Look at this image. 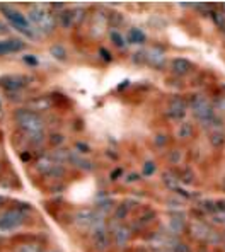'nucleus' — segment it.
Returning a JSON list of instances; mask_svg holds the SVG:
<instances>
[{
	"label": "nucleus",
	"instance_id": "obj_21",
	"mask_svg": "<svg viewBox=\"0 0 225 252\" xmlns=\"http://www.w3.org/2000/svg\"><path fill=\"white\" fill-rule=\"evenodd\" d=\"M57 22L62 26V28L68 29L73 26V17H72V10H64L57 16Z\"/></svg>",
	"mask_w": 225,
	"mask_h": 252
},
{
	"label": "nucleus",
	"instance_id": "obj_7",
	"mask_svg": "<svg viewBox=\"0 0 225 252\" xmlns=\"http://www.w3.org/2000/svg\"><path fill=\"white\" fill-rule=\"evenodd\" d=\"M36 170L43 176H62L64 174V167L60 165V162H57V158L53 157H41L36 164Z\"/></svg>",
	"mask_w": 225,
	"mask_h": 252
},
{
	"label": "nucleus",
	"instance_id": "obj_30",
	"mask_svg": "<svg viewBox=\"0 0 225 252\" xmlns=\"http://www.w3.org/2000/svg\"><path fill=\"white\" fill-rule=\"evenodd\" d=\"M169 162H171V164H179L181 162V152L172 150L171 154H169Z\"/></svg>",
	"mask_w": 225,
	"mask_h": 252
},
{
	"label": "nucleus",
	"instance_id": "obj_15",
	"mask_svg": "<svg viewBox=\"0 0 225 252\" xmlns=\"http://www.w3.org/2000/svg\"><path fill=\"white\" fill-rule=\"evenodd\" d=\"M51 107V99L46 97V95H38V97L31 99V101L28 102V109L34 111V113H41V111H46Z\"/></svg>",
	"mask_w": 225,
	"mask_h": 252
},
{
	"label": "nucleus",
	"instance_id": "obj_16",
	"mask_svg": "<svg viewBox=\"0 0 225 252\" xmlns=\"http://www.w3.org/2000/svg\"><path fill=\"white\" fill-rule=\"evenodd\" d=\"M190 233H191V237H193V239L203 240V239H206V235L210 233V228L206 227L203 221L194 220V221H191V223H190Z\"/></svg>",
	"mask_w": 225,
	"mask_h": 252
},
{
	"label": "nucleus",
	"instance_id": "obj_11",
	"mask_svg": "<svg viewBox=\"0 0 225 252\" xmlns=\"http://www.w3.org/2000/svg\"><path fill=\"white\" fill-rule=\"evenodd\" d=\"M147 63L154 68H164L165 66V51L161 46H154L147 50Z\"/></svg>",
	"mask_w": 225,
	"mask_h": 252
},
{
	"label": "nucleus",
	"instance_id": "obj_5",
	"mask_svg": "<svg viewBox=\"0 0 225 252\" xmlns=\"http://www.w3.org/2000/svg\"><path fill=\"white\" fill-rule=\"evenodd\" d=\"M191 109L196 120H200L201 123L208 121L210 118H213V106L210 104V101L201 94H194L191 97Z\"/></svg>",
	"mask_w": 225,
	"mask_h": 252
},
{
	"label": "nucleus",
	"instance_id": "obj_39",
	"mask_svg": "<svg viewBox=\"0 0 225 252\" xmlns=\"http://www.w3.org/2000/svg\"><path fill=\"white\" fill-rule=\"evenodd\" d=\"M217 107H219V109H222V111H225V95L217 101Z\"/></svg>",
	"mask_w": 225,
	"mask_h": 252
},
{
	"label": "nucleus",
	"instance_id": "obj_27",
	"mask_svg": "<svg viewBox=\"0 0 225 252\" xmlns=\"http://www.w3.org/2000/svg\"><path fill=\"white\" fill-rule=\"evenodd\" d=\"M111 39H113V43L116 44L118 48H125V39H123V36L120 34L118 31H111Z\"/></svg>",
	"mask_w": 225,
	"mask_h": 252
},
{
	"label": "nucleus",
	"instance_id": "obj_31",
	"mask_svg": "<svg viewBox=\"0 0 225 252\" xmlns=\"http://www.w3.org/2000/svg\"><path fill=\"white\" fill-rule=\"evenodd\" d=\"M51 53H53V57L60 58V60H64L65 58V50L62 46H53L51 48Z\"/></svg>",
	"mask_w": 225,
	"mask_h": 252
},
{
	"label": "nucleus",
	"instance_id": "obj_34",
	"mask_svg": "<svg viewBox=\"0 0 225 252\" xmlns=\"http://www.w3.org/2000/svg\"><path fill=\"white\" fill-rule=\"evenodd\" d=\"M108 21L111 22V24H114V28H116L118 24H121V22H123V17H121V16H120V14H118V12H113V16L109 17Z\"/></svg>",
	"mask_w": 225,
	"mask_h": 252
},
{
	"label": "nucleus",
	"instance_id": "obj_13",
	"mask_svg": "<svg viewBox=\"0 0 225 252\" xmlns=\"http://www.w3.org/2000/svg\"><path fill=\"white\" fill-rule=\"evenodd\" d=\"M171 70H172V73L183 77V75H188V73L193 70V65H191V62H188L186 58H174V60L171 62Z\"/></svg>",
	"mask_w": 225,
	"mask_h": 252
},
{
	"label": "nucleus",
	"instance_id": "obj_41",
	"mask_svg": "<svg viewBox=\"0 0 225 252\" xmlns=\"http://www.w3.org/2000/svg\"><path fill=\"white\" fill-rule=\"evenodd\" d=\"M222 188H224V191H225V179H224V183H222Z\"/></svg>",
	"mask_w": 225,
	"mask_h": 252
},
{
	"label": "nucleus",
	"instance_id": "obj_33",
	"mask_svg": "<svg viewBox=\"0 0 225 252\" xmlns=\"http://www.w3.org/2000/svg\"><path fill=\"white\" fill-rule=\"evenodd\" d=\"M165 142H167V135H156V138H154V143H156L157 147H162L165 145Z\"/></svg>",
	"mask_w": 225,
	"mask_h": 252
},
{
	"label": "nucleus",
	"instance_id": "obj_25",
	"mask_svg": "<svg viewBox=\"0 0 225 252\" xmlns=\"http://www.w3.org/2000/svg\"><path fill=\"white\" fill-rule=\"evenodd\" d=\"M179 181H183L184 184H193V183H194V174H193V170H191L190 167L183 169V172H181Z\"/></svg>",
	"mask_w": 225,
	"mask_h": 252
},
{
	"label": "nucleus",
	"instance_id": "obj_28",
	"mask_svg": "<svg viewBox=\"0 0 225 252\" xmlns=\"http://www.w3.org/2000/svg\"><path fill=\"white\" fill-rule=\"evenodd\" d=\"M172 252H191V247L184 242H176L172 246Z\"/></svg>",
	"mask_w": 225,
	"mask_h": 252
},
{
	"label": "nucleus",
	"instance_id": "obj_6",
	"mask_svg": "<svg viewBox=\"0 0 225 252\" xmlns=\"http://www.w3.org/2000/svg\"><path fill=\"white\" fill-rule=\"evenodd\" d=\"M91 240H92V246L97 252H106L109 247V233L108 228L102 221L96 223L94 227L91 228Z\"/></svg>",
	"mask_w": 225,
	"mask_h": 252
},
{
	"label": "nucleus",
	"instance_id": "obj_20",
	"mask_svg": "<svg viewBox=\"0 0 225 252\" xmlns=\"http://www.w3.org/2000/svg\"><path fill=\"white\" fill-rule=\"evenodd\" d=\"M169 227H171V230L174 233H181L184 230V215H172L171 220H169Z\"/></svg>",
	"mask_w": 225,
	"mask_h": 252
},
{
	"label": "nucleus",
	"instance_id": "obj_40",
	"mask_svg": "<svg viewBox=\"0 0 225 252\" xmlns=\"http://www.w3.org/2000/svg\"><path fill=\"white\" fill-rule=\"evenodd\" d=\"M3 203H5V198H3V196H0V206H2Z\"/></svg>",
	"mask_w": 225,
	"mask_h": 252
},
{
	"label": "nucleus",
	"instance_id": "obj_35",
	"mask_svg": "<svg viewBox=\"0 0 225 252\" xmlns=\"http://www.w3.org/2000/svg\"><path fill=\"white\" fill-rule=\"evenodd\" d=\"M203 208L212 211V213H217V203L215 201H205L203 203Z\"/></svg>",
	"mask_w": 225,
	"mask_h": 252
},
{
	"label": "nucleus",
	"instance_id": "obj_23",
	"mask_svg": "<svg viewBox=\"0 0 225 252\" xmlns=\"http://www.w3.org/2000/svg\"><path fill=\"white\" fill-rule=\"evenodd\" d=\"M130 203L128 201H125V203H121V205H118L116 206V210H114V220H118V221H121V220H125V218L128 217V213H130Z\"/></svg>",
	"mask_w": 225,
	"mask_h": 252
},
{
	"label": "nucleus",
	"instance_id": "obj_9",
	"mask_svg": "<svg viewBox=\"0 0 225 252\" xmlns=\"http://www.w3.org/2000/svg\"><path fill=\"white\" fill-rule=\"evenodd\" d=\"M99 221L101 220H99L97 215H96L92 210L79 211V213L75 215V218H73V223H75L80 230H91V228L94 227L96 223H99Z\"/></svg>",
	"mask_w": 225,
	"mask_h": 252
},
{
	"label": "nucleus",
	"instance_id": "obj_10",
	"mask_svg": "<svg viewBox=\"0 0 225 252\" xmlns=\"http://www.w3.org/2000/svg\"><path fill=\"white\" fill-rule=\"evenodd\" d=\"M165 114H167L171 120H183V118L186 116V102L181 97H172L171 101H169Z\"/></svg>",
	"mask_w": 225,
	"mask_h": 252
},
{
	"label": "nucleus",
	"instance_id": "obj_24",
	"mask_svg": "<svg viewBox=\"0 0 225 252\" xmlns=\"http://www.w3.org/2000/svg\"><path fill=\"white\" fill-rule=\"evenodd\" d=\"M128 41L130 43H143L145 41V34H143L138 28H131L130 31H128Z\"/></svg>",
	"mask_w": 225,
	"mask_h": 252
},
{
	"label": "nucleus",
	"instance_id": "obj_26",
	"mask_svg": "<svg viewBox=\"0 0 225 252\" xmlns=\"http://www.w3.org/2000/svg\"><path fill=\"white\" fill-rule=\"evenodd\" d=\"M154 220H156V211H147V213H143L142 217L138 218L140 225H149V223H152Z\"/></svg>",
	"mask_w": 225,
	"mask_h": 252
},
{
	"label": "nucleus",
	"instance_id": "obj_3",
	"mask_svg": "<svg viewBox=\"0 0 225 252\" xmlns=\"http://www.w3.org/2000/svg\"><path fill=\"white\" fill-rule=\"evenodd\" d=\"M0 10L3 12L5 19L9 21V24L12 26L16 31H19L21 34L28 36V38H31V39H34L36 36H38V32H36L34 28H32V24L29 22L28 17H26L23 12H19L16 7L2 3V5H0Z\"/></svg>",
	"mask_w": 225,
	"mask_h": 252
},
{
	"label": "nucleus",
	"instance_id": "obj_37",
	"mask_svg": "<svg viewBox=\"0 0 225 252\" xmlns=\"http://www.w3.org/2000/svg\"><path fill=\"white\" fill-rule=\"evenodd\" d=\"M213 17H215V21L219 22V24H220V26H222V28H224V26H225V17H224V14H219V12H215V14H213Z\"/></svg>",
	"mask_w": 225,
	"mask_h": 252
},
{
	"label": "nucleus",
	"instance_id": "obj_38",
	"mask_svg": "<svg viewBox=\"0 0 225 252\" xmlns=\"http://www.w3.org/2000/svg\"><path fill=\"white\" fill-rule=\"evenodd\" d=\"M140 179H142V176H138V174H130L127 177V183H133V181H140Z\"/></svg>",
	"mask_w": 225,
	"mask_h": 252
},
{
	"label": "nucleus",
	"instance_id": "obj_43",
	"mask_svg": "<svg viewBox=\"0 0 225 252\" xmlns=\"http://www.w3.org/2000/svg\"><path fill=\"white\" fill-rule=\"evenodd\" d=\"M224 9H225V3H224Z\"/></svg>",
	"mask_w": 225,
	"mask_h": 252
},
{
	"label": "nucleus",
	"instance_id": "obj_8",
	"mask_svg": "<svg viewBox=\"0 0 225 252\" xmlns=\"http://www.w3.org/2000/svg\"><path fill=\"white\" fill-rule=\"evenodd\" d=\"M29 84V77L26 75H3L0 77V87H3L7 92H19L21 89H24Z\"/></svg>",
	"mask_w": 225,
	"mask_h": 252
},
{
	"label": "nucleus",
	"instance_id": "obj_19",
	"mask_svg": "<svg viewBox=\"0 0 225 252\" xmlns=\"http://www.w3.org/2000/svg\"><path fill=\"white\" fill-rule=\"evenodd\" d=\"M208 142H210V145H212V147L222 148L225 145V133L220 131V129H213V131L210 133V136H208Z\"/></svg>",
	"mask_w": 225,
	"mask_h": 252
},
{
	"label": "nucleus",
	"instance_id": "obj_32",
	"mask_svg": "<svg viewBox=\"0 0 225 252\" xmlns=\"http://www.w3.org/2000/svg\"><path fill=\"white\" fill-rule=\"evenodd\" d=\"M133 60L136 63H147V51H136L133 55Z\"/></svg>",
	"mask_w": 225,
	"mask_h": 252
},
{
	"label": "nucleus",
	"instance_id": "obj_18",
	"mask_svg": "<svg viewBox=\"0 0 225 252\" xmlns=\"http://www.w3.org/2000/svg\"><path fill=\"white\" fill-rule=\"evenodd\" d=\"M14 252H45V247L39 242H23L14 249Z\"/></svg>",
	"mask_w": 225,
	"mask_h": 252
},
{
	"label": "nucleus",
	"instance_id": "obj_42",
	"mask_svg": "<svg viewBox=\"0 0 225 252\" xmlns=\"http://www.w3.org/2000/svg\"><path fill=\"white\" fill-rule=\"evenodd\" d=\"M159 252H171V251H165V249H164V251H159Z\"/></svg>",
	"mask_w": 225,
	"mask_h": 252
},
{
	"label": "nucleus",
	"instance_id": "obj_22",
	"mask_svg": "<svg viewBox=\"0 0 225 252\" xmlns=\"http://www.w3.org/2000/svg\"><path fill=\"white\" fill-rule=\"evenodd\" d=\"M162 181H164V184L167 186L171 191H176L179 186H178V183H179V177H176L172 172H164L162 174Z\"/></svg>",
	"mask_w": 225,
	"mask_h": 252
},
{
	"label": "nucleus",
	"instance_id": "obj_17",
	"mask_svg": "<svg viewBox=\"0 0 225 252\" xmlns=\"http://www.w3.org/2000/svg\"><path fill=\"white\" fill-rule=\"evenodd\" d=\"M193 133H194L193 125H191L190 121H183V123L179 125L176 135H178L179 140H190V138H193Z\"/></svg>",
	"mask_w": 225,
	"mask_h": 252
},
{
	"label": "nucleus",
	"instance_id": "obj_29",
	"mask_svg": "<svg viewBox=\"0 0 225 252\" xmlns=\"http://www.w3.org/2000/svg\"><path fill=\"white\" fill-rule=\"evenodd\" d=\"M154 172H156V164L154 162H147L143 165V176H152Z\"/></svg>",
	"mask_w": 225,
	"mask_h": 252
},
{
	"label": "nucleus",
	"instance_id": "obj_36",
	"mask_svg": "<svg viewBox=\"0 0 225 252\" xmlns=\"http://www.w3.org/2000/svg\"><path fill=\"white\" fill-rule=\"evenodd\" d=\"M213 221H215V223H220V225H225V211H220V215H215V217H213Z\"/></svg>",
	"mask_w": 225,
	"mask_h": 252
},
{
	"label": "nucleus",
	"instance_id": "obj_4",
	"mask_svg": "<svg viewBox=\"0 0 225 252\" xmlns=\"http://www.w3.org/2000/svg\"><path fill=\"white\" fill-rule=\"evenodd\" d=\"M26 221V211L19 208H10L0 211V230H14Z\"/></svg>",
	"mask_w": 225,
	"mask_h": 252
},
{
	"label": "nucleus",
	"instance_id": "obj_14",
	"mask_svg": "<svg viewBox=\"0 0 225 252\" xmlns=\"http://www.w3.org/2000/svg\"><path fill=\"white\" fill-rule=\"evenodd\" d=\"M113 239L118 247H125L130 240V228L127 225H118L113 230Z\"/></svg>",
	"mask_w": 225,
	"mask_h": 252
},
{
	"label": "nucleus",
	"instance_id": "obj_12",
	"mask_svg": "<svg viewBox=\"0 0 225 252\" xmlns=\"http://www.w3.org/2000/svg\"><path fill=\"white\" fill-rule=\"evenodd\" d=\"M23 50H24V43L21 41V39L9 38V39H2V41H0V57L19 53V51H23Z\"/></svg>",
	"mask_w": 225,
	"mask_h": 252
},
{
	"label": "nucleus",
	"instance_id": "obj_1",
	"mask_svg": "<svg viewBox=\"0 0 225 252\" xmlns=\"http://www.w3.org/2000/svg\"><path fill=\"white\" fill-rule=\"evenodd\" d=\"M14 120L19 125V128L24 131V135L31 140L32 143H41L43 136H45V120L41 114L34 113V111L23 107L14 113Z\"/></svg>",
	"mask_w": 225,
	"mask_h": 252
},
{
	"label": "nucleus",
	"instance_id": "obj_2",
	"mask_svg": "<svg viewBox=\"0 0 225 252\" xmlns=\"http://www.w3.org/2000/svg\"><path fill=\"white\" fill-rule=\"evenodd\" d=\"M28 19L38 34H51L57 28V17L48 9V5H39V3L29 5Z\"/></svg>",
	"mask_w": 225,
	"mask_h": 252
}]
</instances>
